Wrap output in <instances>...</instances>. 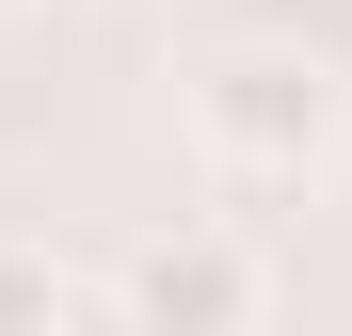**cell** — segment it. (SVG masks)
I'll use <instances>...</instances> for the list:
<instances>
[{"label":"cell","instance_id":"cell-1","mask_svg":"<svg viewBox=\"0 0 352 336\" xmlns=\"http://www.w3.org/2000/svg\"><path fill=\"white\" fill-rule=\"evenodd\" d=\"M192 144L224 160V177H320V160L352 144V80L320 65V48L288 32H241L192 65Z\"/></svg>","mask_w":352,"mask_h":336},{"label":"cell","instance_id":"cell-3","mask_svg":"<svg viewBox=\"0 0 352 336\" xmlns=\"http://www.w3.org/2000/svg\"><path fill=\"white\" fill-rule=\"evenodd\" d=\"M0 336H80V289L48 240H0Z\"/></svg>","mask_w":352,"mask_h":336},{"label":"cell","instance_id":"cell-2","mask_svg":"<svg viewBox=\"0 0 352 336\" xmlns=\"http://www.w3.org/2000/svg\"><path fill=\"white\" fill-rule=\"evenodd\" d=\"M256 320H272V256L224 224H160L112 272V336H256Z\"/></svg>","mask_w":352,"mask_h":336}]
</instances>
